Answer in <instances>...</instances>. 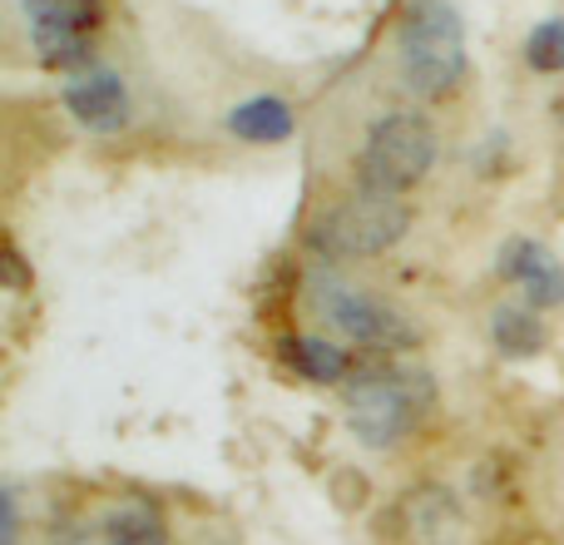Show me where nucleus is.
<instances>
[{"label":"nucleus","instance_id":"f257e3e1","mask_svg":"<svg viewBox=\"0 0 564 545\" xmlns=\"http://www.w3.org/2000/svg\"><path fill=\"white\" fill-rule=\"evenodd\" d=\"M436 407V382L421 367H371L347 382V427L371 451H391L421 431Z\"/></svg>","mask_w":564,"mask_h":545},{"label":"nucleus","instance_id":"f03ea898","mask_svg":"<svg viewBox=\"0 0 564 545\" xmlns=\"http://www.w3.org/2000/svg\"><path fill=\"white\" fill-rule=\"evenodd\" d=\"M401 79L421 99H441L466 79V25L451 0H411L397 35Z\"/></svg>","mask_w":564,"mask_h":545},{"label":"nucleus","instance_id":"7ed1b4c3","mask_svg":"<svg viewBox=\"0 0 564 545\" xmlns=\"http://www.w3.org/2000/svg\"><path fill=\"white\" fill-rule=\"evenodd\" d=\"M411 228V209L397 194H377V189H351V194L332 199L317 218H312V248L322 258H377L397 248Z\"/></svg>","mask_w":564,"mask_h":545},{"label":"nucleus","instance_id":"20e7f679","mask_svg":"<svg viewBox=\"0 0 564 545\" xmlns=\"http://www.w3.org/2000/svg\"><path fill=\"white\" fill-rule=\"evenodd\" d=\"M436 164V129L421 109H387L367 125L357 149V179L377 194H411Z\"/></svg>","mask_w":564,"mask_h":545},{"label":"nucleus","instance_id":"39448f33","mask_svg":"<svg viewBox=\"0 0 564 545\" xmlns=\"http://www.w3.org/2000/svg\"><path fill=\"white\" fill-rule=\"evenodd\" d=\"M307 302L332 332H341L347 342L371 352H406L421 342L416 322L397 308V302L377 298L371 288L337 278V272H312L307 278Z\"/></svg>","mask_w":564,"mask_h":545},{"label":"nucleus","instance_id":"423d86ee","mask_svg":"<svg viewBox=\"0 0 564 545\" xmlns=\"http://www.w3.org/2000/svg\"><path fill=\"white\" fill-rule=\"evenodd\" d=\"M40 65L75 70L95 50V30L105 25V0H20Z\"/></svg>","mask_w":564,"mask_h":545},{"label":"nucleus","instance_id":"0eeeda50","mask_svg":"<svg viewBox=\"0 0 564 545\" xmlns=\"http://www.w3.org/2000/svg\"><path fill=\"white\" fill-rule=\"evenodd\" d=\"M59 99H65V115L75 119L79 129H95V135H115V129H124L129 115H134L129 85L115 70H85L79 79H69Z\"/></svg>","mask_w":564,"mask_h":545},{"label":"nucleus","instance_id":"6e6552de","mask_svg":"<svg viewBox=\"0 0 564 545\" xmlns=\"http://www.w3.org/2000/svg\"><path fill=\"white\" fill-rule=\"evenodd\" d=\"M500 278L516 282L530 308H560L564 302V264L535 238H510L500 248Z\"/></svg>","mask_w":564,"mask_h":545},{"label":"nucleus","instance_id":"1a4fd4ad","mask_svg":"<svg viewBox=\"0 0 564 545\" xmlns=\"http://www.w3.org/2000/svg\"><path fill=\"white\" fill-rule=\"evenodd\" d=\"M228 135L243 139V145H282L297 129V115L282 95H248L243 105L228 109Z\"/></svg>","mask_w":564,"mask_h":545},{"label":"nucleus","instance_id":"9d476101","mask_svg":"<svg viewBox=\"0 0 564 545\" xmlns=\"http://www.w3.org/2000/svg\"><path fill=\"white\" fill-rule=\"evenodd\" d=\"M288 367L297 372L302 382L337 387V382H347L351 362H347V348H341V342L322 338V332H297V338L288 342Z\"/></svg>","mask_w":564,"mask_h":545},{"label":"nucleus","instance_id":"9b49d317","mask_svg":"<svg viewBox=\"0 0 564 545\" xmlns=\"http://www.w3.org/2000/svg\"><path fill=\"white\" fill-rule=\"evenodd\" d=\"M490 338L506 357H535L545 348V328H540V308H530L525 298L520 302H500L496 318H490Z\"/></svg>","mask_w":564,"mask_h":545},{"label":"nucleus","instance_id":"f8f14e48","mask_svg":"<svg viewBox=\"0 0 564 545\" xmlns=\"http://www.w3.org/2000/svg\"><path fill=\"white\" fill-rule=\"evenodd\" d=\"M99 536H105V545H169L164 516H159L154 506H139V501L109 511Z\"/></svg>","mask_w":564,"mask_h":545},{"label":"nucleus","instance_id":"ddd939ff","mask_svg":"<svg viewBox=\"0 0 564 545\" xmlns=\"http://www.w3.org/2000/svg\"><path fill=\"white\" fill-rule=\"evenodd\" d=\"M525 65L535 70V75H560L564 70V15L540 20L525 35Z\"/></svg>","mask_w":564,"mask_h":545}]
</instances>
